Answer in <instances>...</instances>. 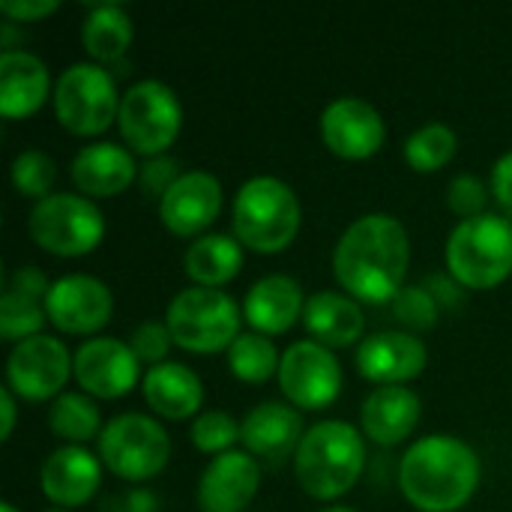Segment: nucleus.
<instances>
[{"label": "nucleus", "mask_w": 512, "mask_h": 512, "mask_svg": "<svg viewBox=\"0 0 512 512\" xmlns=\"http://www.w3.org/2000/svg\"><path fill=\"white\" fill-rule=\"evenodd\" d=\"M420 285L435 297L441 312H459L465 306V291L468 288H462L450 273H429Z\"/></svg>", "instance_id": "58836bf2"}, {"label": "nucleus", "mask_w": 512, "mask_h": 512, "mask_svg": "<svg viewBox=\"0 0 512 512\" xmlns=\"http://www.w3.org/2000/svg\"><path fill=\"white\" fill-rule=\"evenodd\" d=\"M366 468V444L357 426L345 420H321L306 429L294 474L300 489L315 501H336L351 492Z\"/></svg>", "instance_id": "7ed1b4c3"}, {"label": "nucleus", "mask_w": 512, "mask_h": 512, "mask_svg": "<svg viewBox=\"0 0 512 512\" xmlns=\"http://www.w3.org/2000/svg\"><path fill=\"white\" fill-rule=\"evenodd\" d=\"M393 318L399 324L408 327V333H423L432 330L441 318V306L435 303V297L423 288V285H405L396 297H393Z\"/></svg>", "instance_id": "f704fd0d"}, {"label": "nucleus", "mask_w": 512, "mask_h": 512, "mask_svg": "<svg viewBox=\"0 0 512 512\" xmlns=\"http://www.w3.org/2000/svg\"><path fill=\"white\" fill-rule=\"evenodd\" d=\"M45 312L57 330L72 336H90L111 321L114 294L102 279L90 273H66L51 282Z\"/></svg>", "instance_id": "ddd939ff"}, {"label": "nucleus", "mask_w": 512, "mask_h": 512, "mask_svg": "<svg viewBox=\"0 0 512 512\" xmlns=\"http://www.w3.org/2000/svg\"><path fill=\"white\" fill-rule=\"evenodd\" d=\"M300 198L297 192L273 177V174H255L249 177L231 204V228L234 237L264 255L282 252L294 243L300 231Z\"/></svg>", "instance_id": "20e7f679"}, {"label": "nucleus", "mask_w": 512, "mask_h": 512, "mask_svg": "<svg viewBox=\"0 0 512 512\" xmlns=\"http://www.w3.org/2000/svg\"><path fill=\"white\" fill-rule=\"evenodd\" d=\"M99 459L120 480L141 483L156 477L171 459V438L156 417L126 411L111 417L99 435Z\"/></svg>", "instance_id": "6e6552de"}, {"label": "nucleus", "mask_w": 512, "mask_h": 512, "mask_svg": "<svg viewBox=\"0 0 512 512\" xmlns=\"http://www.w3.org/2000/svg\"><path fill=\"white\" fill-rule=\"evenodd\" d=\"M183 270L201 288H222L243 270V243L234 234H201L186 246Z\"/></svg>", "instance_id": "bb28decb"}, {"label": "nucleus", "mask_w": 512, "mask_h": 512, "mask_svg": "<svg viewBox=\"0 0 512 512\" xmlns=\"http://www.w3.org/2000/svg\"><path fill=\"white\" fill-rule=\"evenodd\" d=\"M102 483V459L78 444H63L51 450L39 465V489L42 495L63 507H84Z\"/></svg>", "instance_id": "f3484780"}, {"label": "nucleus", "mask_w": 512, "mask_h": 512, "mask_svg": "<svg viewBox=\"0 0 512 512\" xmlns=\"http://www.w3.org/2000/svg\"><path fill=\"white\" fill-rule=\"evenodd\" d=\"M132 33V18L120 3H96L81 21V42L99 66L120 60L132 45Z\"/></svg>", "instance_id": "cd10ccee"}, {"label": "nucleus", "mask_w": 512, "mask_h": 512, "mask_svg": "<svg viewBox=\"0 0 512 512\" xmlns=\"http://www.w3.org/2000/svg\"><path fill=\"white\" fill-rule=\"evenodd\" d=\"M51 75L39 54L12 48L0 54V114L9 120L30 117L48 99Z\"/></svg>", "instance_id": "b1692460"}, {"label": "nucleus", "mask_w": 512, "mask_h": 512, "mask_svg": "<svg viewBox=\"0 0 512 512\" xmlns=\"http://www.w3.org/2000/svg\"><path fill=\"white\" fill-rule=\"evenodd\" d=\"M72 375L87 396L120 399L141 381V360L129 342L111 336H93L78 345L72 360Z\"/></svg>", "instance_id": "4468645a"}, {"label": "nucleus", "mask_w": 512, "mask_h": 512, "mask_svg": "<svg viewBox=\"0 0 512 512\" xmlns=\"http://www.w3.org/2000/svg\"><path fill=\"white\" fill-rule=\"evenodd\" d=\"M321 138L342 159H369L387 141L381 111L360 96H339L321 111Z\"/></svg>", "instance_id": "2eb2a0df"}, {"label": "nucleus", "mask_w": 512, "mask_h": 512, "mask_svg": "<svg viewBox=\"0 0 512 512\" xmlns=\"http://www.w3.org/2000/svg\"><path fill=\"white\" fill-rule=\"evenodd\" d=\"M447 273L471 291H489L512 273V219L483 213L459 222L444 246Z\"/></svg>", "instance_id": "39448f33"}, {"label": "nucleus", "mask_w": 512, "mask_h": 512, "mask_svg": "<svg viewBox=\"0 0 512 512\" xmlns=\"http://www.w3.org/2000/svg\"><path fill=\"white\" fill-rule=\"evenodd\" d=\"M456 150H459V135H456L453 126H447L441 120H429L420 129H414L405 138V147H402L405 162L420 174L441 171L444 165L453 162Z\"/></svg>", "instance_id": "c756f323"}, {"label": "nucleus", "mask_w": 512, "mask_h": 512, "mask_svg": "<svg viewBox=\"0 0 512 512\" xmlns=\"http://www.w3.org/2000/svg\"><path fill=\"white\" fill-rule=\"evenodd\" d=\"M72 354L57 336H30L6 357V387L30 402L60 396L72 375Z\"/></svg>", "instance_id": "f8f14e48"}, {"label": "nucleus", "mask_w": 512, "mask_h": 512, "mask_svg": "<svg viewBox=\"0 0 512 512\" xmlns=\"http://www.w3.org/2000/svg\"><path fill=\"white\" fill-rule=\"evenodd\" d=\"M411 240L390 213L360 216L345 228L333 249V276L357 303H393L405 288Z\"/></svg>", "instance_id": "f257e3e1"}, {"label": "nucleus", "mask_w": 512, "mask_h": 512, "mask_svg": "<svg viewBox=\"0 0 512 512\" xmlns=\"http://www.w3.org/2000/svg\"><path fill=\"white\" fill-rule=\"evenodd\" d=\"M486 204H489V189H486V183L480 177H474V174H456L447 183V207L456 216H462V222L489 213Z\"/></svg>", "instance_id": "c9c22d12"}, {"label": "nucleus", "mask_w": 512, "mask_h": 512, "mask_svg": "<svg viewBox=\"0 0 512 512\" xmlns=\"http://www.w3.org/2000/svg\"><path fill=\"white\" fill-rule=\"evenodd\" d=\"M261 486V465L252 453L228 450L213 456L198 480V507L204 512H240Z\"/></svg>", "instance_id": "6ab92c4d"}, {"label": "nucleus", "mask_w": 512, "mask_h": 512, "mask_svg": "<svg viewBox=\"0 0 512 512\" xmlns=\"http://www.w3.org/2000/svg\"><path fill=\"white\" fill-rule=\"evenodd\" d=\"M57 180V165L45 150H21L12 159V186L27 198H48Z\"/></svg>", "instance_id": "72a5a7b5"}, {"label": "nucleus", "mask_w": 512, "mask_h": 512, "mask_svg": "<svg viewBox=\"0 0 512 512\" xmlns=\"http://www.w3.org/2000/svg\"><path fill=\"white\" fill-rule=\"evenodd\" d=\"M6 288H12V291H18V294H27V297H33V300H45L48 291H51V282H48V276H45L39 267L21 264V267H15V270L9 273V285H6Z\"/></svg>", "instance_id": "a19ab883"}, {"label": "nucleus", "mask_w": 512, "mask_h": 512, "mask_svg": "<svg viewBox=\"0 0 512 512\" xmlns=\"http://www.w3.org/2000/svg\"><path fill=\"white\" fill-rule=\"evenodd\" d=\"M303 327L315 342L333 351V348H348V345L363 342L360 336L366 330V318H363L360 303L351 294L315 291L312 297H306Z\"/></svg>", "instance_id": "393cba45"}, {"label": "nucleus", "mask_w": 512, "mask_h": 512, "mask_svg": "<svg viewBox=\"0 0 512 512\" xmlns=\"http://www.w3.org/2000/svg\"><path fill=\"white\" fill-rule=\"evenodd\" d=\"M279 360L282 354L273 339L255 330L240 333L228 348V369L243 384H264L267 378L279 375Z\"/></svg>", "instance_id": "7c9ffc66"}, {"label": "nucleus", "mask_w": 512, "mask_h": 512, "mask_svg": "<svg viewBox=\"0 0 512 512\" xmlns=\"http://www.w3.org/2000/svg\"><path fill=\"white\" fill-rule=\"evenodd\" d=\"M60 9V0H0L6 21H42Z\"/></svg>", "instance_id": "ea45409f"}, {"label": "nucleus", "mask_w": 512, "mask_h": 512, "mask_svg": "<svg viewBox=\"0 0 512 512\" xmlns=\"http://www.w3.org/2000/svg\"><path fill=\"white\" fill-rule=\"evenodd\" d=\"M33 243L51 255L75 258L93 252L105 237V216L93 198L78 192H51L27 216Z\"/></svg>", "instance_id": "0eeeda50"}, {"label": "nucleus", "mask_w": 512, "mask_h": 512, "mask_svg": "<svg viewBox=\"0 0 512 512\" xmlns=\"http://www.w3.org/2000/svg\"><path fill=\"white\" fill-rule=\"evenodd\" d=\"M69 177L81 195L111 198L123 192L132 180H138V162L132 150L117 141H93L72 156Z\"/></svg>", "instance_id": "aec40b11"}, {"label": "nucleus", "mask_w": 512, "mask_h": 512, "mask_svg": "<svg viewBox=\"0 0 512 512\" xmlns=\"http://www.w3.org/2000/svg\"><path fill=\"white\" fill-rule=\"evenodd\" d=\"M159 498L147 486H132L123 495H111L105 501V512H156Z\"/></svg>", "instance_id": "79ce46f5"}, {"label": "nucleus", "mask_w": 512, "mask_h": 512, "mask_svg": "<svg viewBox=\"0 0 512 512\" xmlns=\"http://www.w3.org/2000/svg\"><path fill=\"white\" fill-rule=\"evenodd\" d=\"M171 345H174V336H171L168 324H162V321H144V324H138V327L132 330V336H129V348H132L135 357H138L141 363H147V366L165 363Z\"/></svg>", "instance_id": "e433bc0d"}, {"label": "nucleus", "mask_w": 512, "mask_h": 512, "mask_svg": "<svg viewBox=\"0 0 512 512\" xmlns=\"http://www.w3.org/2000/svg\"><path fill=\"white\" fill-rule=\"evenodd\" d=\"M180 162L168 153L162 156H147L141 165H138V189L144 198H156L162 201V195L180 180Z\"/></svg>", "instance_id": "4c0bfd02"}, {"label": "nucleus", "mask_w": 512, "mask_h": 512, "mask_svg": "<svg viewBox=\"0 0 512 512\" xmlns=\"http://www.w3.org/2000/svg\"><path fill=\"white\" fill-rule=\"evenodd\" d=\"M492 195L501 207L512 210V150L498 156V162L492 165Z\"/></svg>", "instance_id": "37998d69"}, {"label": "nucleus", "mask_w": 512, "mask_h": 512, "mask_svg": "<svg viewBox=\"0 0 512 512\" xmlns=\"http://www.w3.org/2000/svg\"><path fill=\"white\" fill-rule=\"evenodd\" d=\"M48 321L45 300H33L27 294H18L12 288L0 297V339L6 342H24L30 336H39Z\"/></svg>", "instance_id": "2f4dec72"}, {"label": "nucleus", "mask_w": 512, "mask_h": 512, "mask_svg": "<svg viewBox=\"0 0 512 512\" xmlns=\"http://www.w3.org/2000/svg\"><path fill=\"white\" fill-rule=\"evenodd\" d=\"M279 390L294 408L321 411L342 393V363L315 339L291 342L279 360Z\"/></svg>", "instance_id": "9b49d317"}, {"label": "nucleus", "mask_w": 512, "mask_h": 512, "mask_svg": "<svg viewBox=\"0 0 512 512\" xmlns=\"http://www.w3.org/2000/svg\"><path fill=\"white\" fill-rule=\"evenodd\" d=\"M42 512H69V510H63V507H51V510H42Z\"/></svg>", "instance_id": "de8ad7c7"}, {"label": "nucleus", "mask_w": 512, "mask_h": 512, "mask_svg": "<svg viewBox=\"0 0 512 512\" xmlns=\"http://www.w3.org/2000/svg\"><path fill=\"white\" fill-rule=\"evenodd\" d=\"M0 510H3V512H18V507H15V504H9V501H3V504H0Z\"/></svg>", "instance_id": "49530a36"}, {"label": "nucleus", "mask_w": 512, "mask_h": 512, "mask_svg": "<svg viewBox=\"0 0 512 512\" xmlns=\"http://www.w3.org/2000/svg\"><path fill=\"white\" fill-rule=\"evenodd\" d=\"M120 99L114 75L99 63H72L54 84V114L72 135L105 132L117 123Z\"/></svg>", "instance_id": "1a4fd4ad"}, {"label": "nucleus", "mask_w": 512, "mask_h": 512, "mask_svg": "<svg viewBox=\"0 0 512 512\" xmlns=\"http://www.w3.org/2000/svg\"><path fill=\"white\" fill-rule=\"evenodd\" d=\"M165 324L174 345L192 354H213L231 348L240 336V306L222 288H183L171 297Z\"/></svg>", "instance_id": "423d86ee"}, {"label": "nucleus", "mask_w": 512, "mask_h": 512, "mask_svg": "<svg viewBox=\"0 0 512 512\" xmlns=\"http://www.w3.org/2000/svg\"><path fill=\"white\" fill-rule=\"evenodd\" d=\"M306 435L303 414L291 402H261L243 417V447L246 453L282 462L297 453Z\"/></svg>", "instance_id": "4be33fe9"}, {"label": "nucleus", "mask_w": 512, "mask_h": 512, "mask_svg": "<svg viewBox=\"0 0 512 512\" xmlns=\"http://www.w3.org/2000/svg\"><path fill=\"white\" fill-rule=\"evenodd\" d=\"M117 126L132 153H141L144 159L162 156L180 135L183 105L165 81L141 78L123 93Z\"/></svg>", "instance_id": "9d476101"}, {"label": "nucleus", "mask_w": 512, "mask_h": 512, "mask_svg": "<svg viewBox=\"0 0 512 512\" xmlns=\"http://www.w3.org/2000/svg\"><path fill=\"white\" fill-rule=\"evenodd\" d=\"M141 393H144V402L159 414V417H168V420H186V417H198L201 411V402H204V384L201 378L183 366V363H174V360H165L159 366H150L144 372V381H141Z\"/></svg>", "instance_id": "a878e982"}, {"label": "nucleus", "mask_w": 512, "mask_h": 512, "mask_svg": "<svg viewBox=\"0 0 512 512\" xmlns=\"http://www.w3.org/2000/svg\"><path fill=\"white\" fill-rule=\"evenodd\" d=\"M0 414H3V426H0V438L9 441L15 432V393L3 384L0 387Z\"/></svg>", "instance_id": "c03bdc74"}, {"label": "nucleus", "mask_w": 512, "mask_h": 512, "mask_svg": "<svg viewBox=\"0 0 512 512\" xmlns=\"http://www.w3.org/2000/svg\"><path fill=\"white\" fill-rule=\"evenodd\" d=\"M48 429L66 444H84L102 435V417L87 393H60L48 408Z\"/></svg>", "instance_id": "c85d7f7f"}, {"label": "nucleus", "mask_w": 512, "mask_h": 512, "mask_svg": "<svg viewBox=\"0 0 512 512\" xmlns=\"http://www.w3.org/2000/svg\"><path fill=\"white\" fill-rule=\"evenodd\" d=\"M189 441L201 450V453H213L222 456L228 450H234L237 441H243V423H237L228 411L222 408H207L192 420L189 429Z\"/></svg>", "instance_id": "473e14b6"}, {"label": "nucleus", "mask_w": 512, "mask_h": 512, "mask_svg": "<svg viewBox=\"0 0 512 512\" xmlns=\"http://www.w3.org/2000/svg\"><path fill=\"white\" fill-rule=\"evenodd\" d=\"M318 512H360V510H354V507H345V504H330V507H324V510H318Z\"/></svg>", "instance_id": "a18cd8bd"}, {"label": "nucleus", "mask_w": 512, "mask_h": 512, "mask_svg": "<svg viewBox=\"0 0 512 512\" xmlns=\"http://www.w3.org/2000/svg\"><path fill=\"white\" fill-rule=\"evenodd\" d=\"M306 297L303 285L288 273H267L261 276L243 297V318L252 324L255 333L279 336L303 318Z\"/></svg>", "instance_id": "5701e85b"}, {"label": "nucleus", "mask_w": 512, "mask_h": 512, "mask_svg": "<svg viewBox=\"0 0 512 512\" xmlns=\"http://www.w3.org/2000/svg\"><path fill=\"white\" fill-rule=\"evenodd\" d=\"M357 372L378 387L405 384L426 369L429 351L426 342L408 330H381L360 342L357 348Z\"/></svg>", "instance_id": "a211bd4d"}, {"label": "nucleus", "mask_w": 512, "mask_h": 512, "mask_svg": "<svg viewBox=\"0 0 512 512\" xmlns=\"http://www.w3.org/2000/svg\"><path fill=\"white\" fill-rule=\"evenodd\" d=\"M423 405L420 396L405 384H384L375 387L360 408V429L378 447L402 444L420 423Z\"/></svg>", "instance_id": "412c9836"}, {"label": "nucleus", "mask_w": 512, "mask_h": 512, "mask_svg": "<svg viewBox=\"0 0 512 512\" xmlns=\"http://www.w3.org/2000/svg\"><path fill=\"white\" fill-rule=\"evenodd\" d=\"M480 456L453 435H426L414 441L396 468L408 504L420 512H453L465 507L480 486Z\"/></svg>", "instance_id": "f03ea898"}, {"label": "nucleus", "mask_w": 512, "mask_h": 512, "mask_svg": "<svg viewBox=\"0 0 512 512\" xmlns=\"http://www.w3.org/2000/svg\"><path fill=\"white\" fill-rule=\"evenodd\" d=\"M222 210V183L216 174L192 168L159 201V222L177 237H201Z\"/></svg>", "instance_id": "dca6fc26"}]
</instances>
